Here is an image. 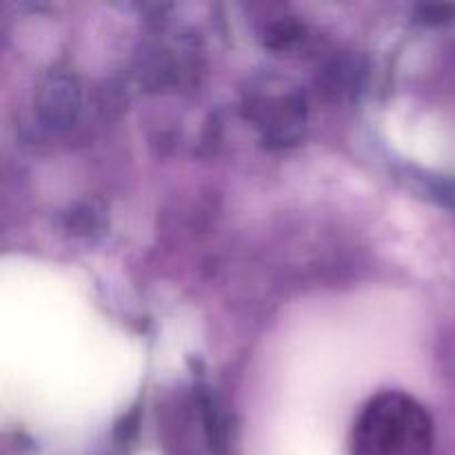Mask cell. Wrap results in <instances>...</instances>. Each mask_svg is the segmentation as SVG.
Segmentation results:
<instances>
[{
  "label": "cell",
  "mask_w": 455,
  "mask_h": 455,
  "mask_svg": "<svg viewBox=\"0 0 455 455\" xmlns=\"http://www.w3.org/2000/svg\"><path fill=\"white\" fill-rule=\"evenodd\" d=\"M431 420L403 391H382L367 403L351 435V455H429Z\"/></svg>",
  "instance_id": "obj_1"
}]
</instances>
